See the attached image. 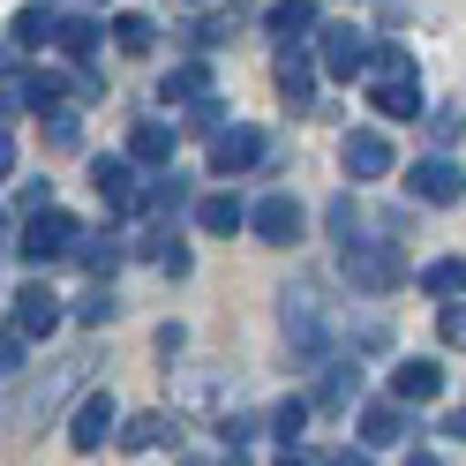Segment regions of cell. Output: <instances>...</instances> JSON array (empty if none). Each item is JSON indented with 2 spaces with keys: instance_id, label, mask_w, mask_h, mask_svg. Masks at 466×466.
Masks as SVG:
<instances>
[{
  "instance_id": "cell-1",
  "label": "cell",
  "mask_w": 466,
  "mask_h": 466,
  "mask_svg": "<svg viewBox=\"0 0 466 466\" xmlns=\"http://www.w3.org/2000/svg\"><path fill=\"white\" fill-rule=\"evenodd\" d=\"M339 271H346V286H361V294H391V286L406 279V256L391 241H346Z\"/></svg>"
},
{
  "instance_id": "cell-2",
  "label": "cell",
  "mask_w": 466,
  "mask_h": 466,
  "mask_svg": "<svg viewBox=\"0 0 466 466\" xmlns=\"http://www.w3.org/2000/svg\"><path fill=\"white\" fill-rule=\"evenodd\" d=\"M76 241H83V226L61 211V203H53V211H38L31 226H23V264H61V256H76Z\"/></svg>"
},
{
  "instance_id": "cell-3",
  "label": "cell",
  "mask_w": 466,
  "mask_h": 466,
  "mask_svg": "<svg viewBox=\"0 0 466 466\" xmlns=\"http://www.w3.org/2000/svg\"><path fill=\"white\" fill-rule=\"evenodd\" d=\"M264 158H271V143H264V128H248V121H226L211 136V173H218V181H233V173H248Z\"/></svg>"
},
{
  "instance_id": "cell-4",
  "label": "cell",
  "mask_w": 466,
  "mask_h": 466,
  "mask_svg": "<svg viewBox=\"0 0 466 466\" xmlns=\"http://www.w3.org/2000/svg\"><path fill=\"white\" fill-rule=\"evenodd\" d=\"M406 196H421V203H459V196H466V166H451V158L406 166Z\"/></svg>"
},
{
  "instance_id": "cell-5",
  "label": "cell",
  "mask_w": 466,
  "mask_h": 466,
  "mask_svg": "<svg viewBox=\"0 0 466 466\" xmlns=\"http://www.w3.org/2000/svg\"><path fill=\"white\" fill-rule=\"evenodd\" d=\"M324 76H331V83L369 76V38L354 31V23H331V31H324Z\"/></svg>"
},
{
  "instance_id": "cell-6",
  "label": "cell",
  "mask_w": 466,
  "mask_h": 466,
  "mask_svg": "<svg viewBox=\"0 0 466 466\" xmlns=\"http://www.w3.org/2000/svg\"><path fill=\"white\" fill-rule=\"evenodd\" d=\"M91 188L106 211H143V188H136V158H98L91 166Z\"/></svg>"
},
{
  "instance_id": "cell-7",
  "label": "cell",
  "mask_w": 466,
  "mask_h": 466,
  "mask_svg": "<svg viewBox=\"0 0 466 466\" xmlns=\"http://www.w3.org/2000/svg\"><path fill=\"white\" fill-rule=\"evenodd\" d=\"M248 233H256V241H271V248L301 241V203H294V196H264V203L248 211Z\"/></svg>"
},
{
  "instance_id": "cell-8",
  "label": "cell",
  "mask_w": 466,
  "mask_h": 466,
  "mask_svg": "<svg viewBox=\"0 0 466 466\" xmlns=\"http://www.w3.org/2000/svg\"><path fill=\"white\" fill-rule=\"evenodd\" d=\"M369 98H376L384 121H414V113H421V83H414V68H384L369 83Z\"/></svg>"
},
{
  "instance_id": "cell-9",
  "label": "cell",
  "mask_w": 466,
  "mask_h": 466,
  "mask_svg": "<svg viewBox=\"0 0 466 466\" xmlns=\"http://www.w3.org/2000/svg\"><path fill=\"white\" fill-rule=\"evenodd\" d=\"M113 421H121V406H113V391H91L76 406V421H68V444L76 451H98L106 436H113Z\"/></svg>"
},
{
  "instance_id": "cell-10",
  "label": "cell",
  "mask_w": 466,
  "mask_h": 466,
  "mask_svg": "<svg viewBox=\"0 0 466 466\" xmlns=\"http://www.w3.org/2000/svg\"><path fill=\"white\" fill-rule=\"evenodd\" d=\"M53 324H61V294H53L46 279H31V286L15 294V331H23V339H46Z\"/></svg>"
},
{
  "instance_id": "cell-11",
  "label": "cell",
  "mask_w": 466,
  "mask_h": 466,
  "mask_svg": "<svg viewBox=\"0 0 466 466\" xmlns=\"http://www.w3.org/2000/svg\"><path fill=\"white\" fill-rule=\"evenodd\" d=\"M339 158H346V173H354V181H384V173H391V143L376 136V128H354Z\"/></svg>"
},
{
  "instance_id": "cell-12",
  "label": "cell",
  "mask_w": 466,
  "mask_h": 466,
  "mask_svg": "<svg viewBox=\"0 0 466 466\" xmlns=\"http://www.w3.org/2000/svg\"><path fill=\"white\" fill-rule=\"evenodd\" d=\"M391 391H399V406H429L436 391H444V369H436V361H399Z\"/></svg>"
},
{
  "instance_id": "cell-13",
  "label": "cell",
  "mask_w": 466,
  "mask_h": 466,
  "mask_svg": "<svg viewBox=\"0 0 466 466\" xmlns=\"http://www.w3.org/2000/svg\"><path fill=\"white\" fill-rule=\"evenodd\" d=\"M279 98L286 106H309L316 98V68H309V53H294V46H279Z\"/></svg>"
},
{
  "instance_id": "cell-14",
  "label": "cell",
  "mask_w": 466,
  "mask_h": 466,
  "mask_svg": "<svg viewBox=\"0 0 466 466\" xmlns=\"http://www.w3.org/2000/svg\"><path fill=\"white\" fill-rule=\"evenodd\" d=\"M158 98H166V106H203V98H211V68H203V61H188V68H166Z\"/></svg>"
},
{
  "instance_id": "cell-15",
  "label": "cell",
  "mask_w": 466,
  "mask_h": 466,
  "mask_svg": "<svg viewBox=\"0 0 466 466\" xmlns=\"http://www.w3.org/2000/svg\"><path fill=\"white\" fill-rule=\"evenodd\" d=\"M399 436H406V406H399V399L361 406V444H399Z\"/></svg>"
},
{
  "instance_id": "cell-16",
  "label": "cell",
  "mask_w": 466,
  "mask_h": 466,
  "mask_svg": "<svg viewBox=\"0 0 466 466\" xmlns=\"http://www.w3.org/2000/svg\"><path fill=\"white\" fill-rule=\"evenodd\" d=\"M121 444H128V451H158V444H173V414H158V406H151V414H128V421H121Z\"/></svg>"
},
{
  "instance_id": "cell-17",
  "label": "cell",
  "mask_w": 466,
  "mask_h": 466,
  "mask_svg": "<svg viewBox=\"0 0 466 466\" xmlns=\"http://www.w3.org/2000/svg\"><path fill=\"white\" fill-rule=\"evenodd\" d=\"M128 158H136V166H166V158H173V128H166V121H136V128H128Z\"/></svg>"
},
{
  "instance_id": "cell-18",
  "label": "cell",
  "mask_w": 466,
  "mask_h": 466,
  "mask_svg": "<svg viewBox=\"0 0 466 466\" xmlns=\"http://www.w3.org/2000/svg\"><path fill=\"white\" fill-rule=\"evenodd\" d=\"M264 31H271L279 46H294L301 31H316V0H279V8L264 15Z\"/></svg>"
},
{
  "instance_id": "cell-19",
  "label": "cell",
  "mask_w": 466,
  "mask_h": 466,
  "mask_svg": "<svg viewBox=\"0 0 466 466\" xmlns=\"http://www.w3.org/2000/svg\"><path fill=\"white\" fill-rule=\"evenodd\" d=\"M196 226H203V233H241L248 211H241V196L226 188V196H203V203H196Z\"/></svg>"
},
{
  "instance_id": "cell-20",
  "label": "cell",
  "mask_w": 466,
  "mask_h": 466,
  "mask_svg": "<svg viewBox=\"0 0 466 466\" xmlns=\"http://www.w3.org/2000/svg\"><path fill=\"white\" fill-rule=\"evenodd\" d=\"M421 294L459 301V294H466V256H436V264H421Z\"/></svg>"
},
{
  "instance_id": "cell-21",
  "label": "cell",
  "mask_w": 466,
  "mask_h": 466,
  "mask_svg": "<svg viewBox=\"0 0 466 466\" xmlns=\"http://www.w3.org/2000/svg\"><path fill=\"white\" fill-rule=\"evenodd\" d=\"M361 391V369L354 361H324V384H316V406H324V414H339L346 399Z\"/></svg>"
},
{
  "instance_id": "cell-22",
  "label": "cell",
  "mask_w": 466,
  "mask_h": 466,
  "mask_svg": "<svg viewBox=\"0 0 466 466\" xmlns=\"http://www.w3.org/2000/svg\"><path fill=\"white\" fill-rule=\"evenodd\" d=\"M53 46H61L68 61H91V53H98V23H91V15H61V31H53Z\"/></svg>"
},
{
  "instance_id": "cell-23",
  "label": "cell",
  "mask_w": 466,
  "mask_h": 466,
  "mask_svg": "<svg viewBox=\"0 0 466 466\" xmlns=\"http://www.w3.org/2000/svg\"><path fill=\"white\" fill-rule=\"evenodd\" d=\"M113 46H121V53H136V61H143V53L158 46V23H151V15H113Z\"/></svg>"
},
{
  "instance_id": "cell-24",
  "label": "cell",
  "mask_w": 466,
  "mask_h": 466,
  "mask_svg": "<svg viewBox=\"0 0 466 466\" xmlns=\"http://www.w3.org/2000/svg\"><path fill=\"white\" fill-rule=\"evenodd\" d=\"M76 256H83V264H91V271L106 279V271H113V264H121V256H128V248H121V233H83V241H76Z\"/></svg>"
},
{
  "instance_id": "cell-25",
  "label": "cell",
  "mask_w": 466,
  "mask_h": 466,
  "mask_svg": "<svg viewBox=\"0 0 466 466\" xmlns=\"http://www.w3.org/2000/svg\"><path fill=\"white\" fill-rule=\"evenodd\" d=\"M53 31H61V15H53V8H23V15H15V46H23V53H31V46H53Z\"/></svg>"
},
{
  "instance_id": "cell-26",
  "label": "cell",
  "mask_w": 466,
  "mask_h": 466,
  "mask_svg": "<svg viewBox=\"0 0 466 466\" xmlns=\"http://www.w3.org/2000/svg\"><path fill=\"white\" fill-rule=\"evenodd\" d=\"M181 203H188V181H181V173H158V181L143 188V211H181Z\"/></svg>"
},
{
  "instance_id": "cell-27",
  "label": "cell",
  "mask_w": 466,
  "mask_h": 466,
  "mask_svg": "<svg viewBox=\"0 0 466 466\" xmlns=\"http://www.w3.org/2000/svg\"><path fill=\"white\" fill-rule=\"evenodd\" d=\"M301 429H309V406H301V399H286L279 414H271V436H279V451H294V444H301Z\"/></svg>"
},
{
  "instance_id": "cell-28",
  "label": "cell",
  "mask_w": 466,
  "mask_h": 466,
  "mask_svg": "<svg viewBox=\"0 0 466 466\" xmlns=\"http://www.w3.org/2000/svg\"><path fill=\"white\" fill-rule=\"evenodd\" d=\"M23 106H61V76H23Z\"/></svg>"
},
{
  "instance_id": "cell-29",
  "label": "cell",
  "mask_w": 466,
  "mask_h": 466,
  "mask_svg": "<svg viewBox=\"0 0 466 466\" xmlns=\"http://www.w3.org/2000/svg\"><path fill=\"white\" fill-rule=\"evenodd\" d=\"M46 143H53V151H76V143H83L76 113H46Z\"/></svg>"
},
{
  "instance_id": "cell-30",
  "label": "cell",
  "mask_w": 466,
  "mask_h": 466,
  "mask_svg": "<svg viewBox=\"0 0 466 466\" xmlns=\"http://www.w3.org/2000/svg\"><path fill=\"white\" fill-rule=\"evenodd\" d=\"M113 309H121V301H113V286H91V294H83V309H76V316H83V324H106Z\"/></svg>"
},
{
  "instance_id": "cell-31",
  "label": "cell",
  "mask_w": 466,
  "mask_h": 466,
  "mask_svg": "<svg viewBox=\"0 0 466 466\" xmlns=\"http://www.w3.org/2000/svg\"><path fill=\"white\" fill-rule=\"evenodd\" d=\"M436 331H444V346H466V301H444V316H436Z\"/></svg>"
},
{
  "instance_id": "cell-32",
  "label": "cell",
  "mask_w": 466,
  "mask_h": 466,
  "mask_svg": "<svg viewBox=\"0 0 466 466\" xmlns=\"http://www.w3.org/2000/svg\"><path fill=\"white\" fill-rule=\"evenodd\" d=\"M466 128V113H429V143H459Z\"/></svg>"
},
{
  "instance_id": "cell-33",
  "label": "cell",
  "mask_w": 466,
  "mask_h": 466,
  "mask_svg": "<svg viewBox=\"0 0 466 466\" xmlns=\"http://www.w3.org/2000/svg\"><path fill=\"white\" fill-rule=\"evenodd\" d=\"M15 203L38 218V211H53V188H46V181H23V188H15Z\"/></svg>"
},
{
  "instance_id": "cell-34",
  "label": "cell",
  "mask_w": 466,
  "mask_h": 466,
  "mask_svg": "<svg viewBox=\"0 0 466 466\" xmlns=\"http://www.w3.org/2000/svg\"><path fill=\"white\" fill-rule=\"evenodd\" d=\"M23 369V331H0V376Z\"/></svg>"
},
{
  "instance_id": "cell-35",
  "label": "cell",
  "mask_w": 466,
  "mask_h": 466,
  "mask_svg": "<svg viewBox=\"0 0 466 466\" xmlns=\"http://www.w3.org/2000/svg\"><path fill=\"white\" fill-rule=\"evenodd\" d=\"M8 166H15V136L0 128V173H8Z\"/></svg>"
},
{
  "instance_id": "cell-36",
  "label": "cell",
  "mask_w": 466,
  "mask_h": 466,
  "mask_svg": "<svg viewBox=\"0 0 466 466\" xmlns=\"http://www.w3.org/2000/svg\"><path fill=\"white\" fill-rule=\"evenodd\" d=\"M331 466H369V459L361 451H331Z\"/></svg>"
},
{
  "instance_id": "cell-37",
  "label": "cell",
  "mask_w": 466,
  "mask_h": 466,
  "mask_svg": "<svg viewBox=\"0 0 466 466\" xmlns=\"http://www.w3.org/2000/svg\"><path fill=\"white\" fill-rule=\"evenodd\" d=\"M444 429H451V436H466V406H459V414H451V421H444Z\"/></svg>"
},
{
  "instance_id": "cell-38",
  "label": "cell",
  "mask_w": 466,
  "mask_h": 466,
  "mask_svg": "<svg viewBox=\"0 0 466 466\" xmlns=\"http://www.w3.org/2000/svg\"><path fill=\"white\" fill-rule=\"evenodd\" d=\"M218 466H248V459H241V451H226V459H218Z\"/></svg>"
},
{
  "instance_id": "cell-39",
  "label": "cell",
  "mask_w": 466,
  "mask_h": 466,
  "mask_svg": "<svg viewBox=\"0 0 466 466\" xmlns=\"http://www.w3.org/2000/svg\"><path fill=\"white\" fill-rule=\"evenodd\" d=\"M0 241H8V211H0Z\"/></svg>"
},
{
  "instance_id": "cell-40",
  "label": "cell",
  "mask_w": 466,
  "mask_h": 466,
  "mask_svg": "<svg viewBox=\"0 0 466 466\" xmlns=\"http://www.w3.org/2000/svg\"><path fill=\"white\" fill-rule=\"evenodd\" d=\"M406 466H436V459H406Z\"/></svg>"
},
{
  "instance_id": "cell-41",
  "label": "cell",
  "mask_w": 466,
  "mask_h": 466,
  "mask_svg": "<svg viewBox=\"0 0 466 466\" xmlns=\"http://www.w3.org/2000/svg\"><path fill=\"white\" fill-rule=\"evenodd\" d=\"M279 466H301V459H279Z\"/></svg>"
}]
</instances>
